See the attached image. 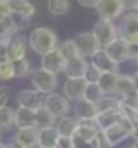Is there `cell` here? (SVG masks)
Instances as JSON below:
<instances>
[{
    "label": "cell",
    "instance_id": "1",
    "mask_svg": "<svg viewBox=\"0 0 138 148\" xmlns=\"http://www.w3.org/2000/svg\"><path fill=\"white\" fill-rule=\"evenodd\" d=\"M26 41H28V46L33 49V52H36L38 56H42L59 46V38H57L55 31L44 26L34 28L28 34Z\"/></svg>",
    "mask_w": 138,
    "mask_h": 148
},
{
    "label": "cell",
    "instance_id": "2",
    "mask_svg": "<svg viewBox=\"0 0 138 148\" xmlns=\"http://www.w3.org/2000/svg\"><path fill=\"white\" fill-rule=\"evenodd\" d=\"M101 135H102L104 145L107 148L117 147V145H120L124 140H127L132 135V122H130L128 117L122 116L117 124L101 130Z\"/></svg>",
    "mask_w": 138,
    "mask_h": 148
},
{
    "label": "cell",
    "instance_id": "3",
    "mask_svg": "<svg viewBox=\"0 0 138 148\" xmlns=\"http://www.w3.org/2000/svg\"><path fill=\"white\" fill-rule=\"evenodd\" d=\"M117 31L119 38L124 39L128 46L138 47V12H128L125 16H122Z\"/></svg>",
    "mask_w": 138,
    "mask_h": 148
},
{
    "label": "cell",
    "instance_id": "4",
    "mask_svg": "<svg viewBox=\"0 0 138 148\" xmlns=\"http://www.w3.org/2000/svg\"><path fill=\"white\" fill-rule=\"evenodd\" d=\"M31 83H33V88L38 90L39 93L49 95V93H54L57 90V86H59V78H57L55 73H52L49 70L36 69L31 73Z\"/></svg>",
    "mask_w": 138,
    "mask_h": 148
},
{
    "label": "cell",
    "instance_id": "5",
    "mask_svg": "<svg viewBox=\"0 0 138 148\" xmlns=\"http://www.w3.org/2000/svg\"><path fill=\"white\" fill-rule=\"evenodd\" d=\"M93 36L96 38V41L99 42L101 47H106L109 42H112L115 38H119V31H117V26L114 25L112 20H104V18H99L98 23L93 26Z\"/></svg>",
    "mask_w": 138,
    "mask_h": 148
},
{
    "label": "cell",
    "instance_id": "6",
    "mask_svg": "<svg viewBox=\"0 0 138 148\" xmlns=\"http://www.w3.org/2000/svg\"><path fill=\"white\" fill-rule=\"evenodd\" d=\"M42 106L47 109V111H51L57 119L62 117V116L70 114V111H72V104H70V101L67 99L64 95H57L55 91L49 93V95L44 98Z\"/></svg>",
    "mask_w": 138,
    "mask_h": 148
},
{
    "label": "cell",
    "instance_id": "7",
    "mask_svg": "<svg viewBox=\"0 0 138 148\" xmlns=\"http://www.w3.org/2000/svg\"><path fill=\"white\" fill-rule=\"evenodd\" d=\"M96 12H98V16L104 18V20H117L120 18L124 13V5H122V0H98L96 3Z\"/></svg>",
    "mask_w": 138,
    "mask_h": 148
},
{
    "label": "cell",
    "instance_id": "8",
    "mask_svg": "<svg viewBox=\"0 0 138 148\" xmlns=\"http://www.w3.org/2000/svg\"><path fill=\"white\" fill-rule=\"evenodd\" d=\"M65 57L62 56V52L59 51V47L52 49V51H49V52L42 54L41 56V69L44 70H49V72H52V73H62L65 69Z\"/></svg>",
    "mask_w": 138,
    "mask_h": 148
},
{
    "label": "cell",
    "instance_id": "9",
    "mask_svg": "<svg viewBox=\"0 0 138 148\" xmlns=\"http://www.w3.org/2000/svg\"><path fill=\"white\" fill-rule=\"evenodd\" d=\"M102 49L112 57L119 65H120L122 62L128 60V59H133V56H132V46H128V44L124 39H120V38H115L112 42H109L107 46L102 47Z\"/></svg>",
    "mask_w": 138,
    "mask_h": 148
},
{
    "label": "cell",
    "instance_id": "10",
    "mask_svg": "<svg viewBox=\"0 0 138 148\" xmlns=\"http://www.w3.org/2000/svg\"><path fill=\"white\" fill-rule=\"evenodd\" d=\"M75 44H77L80 56H83V57H91L96 51H99V49H101L99 42L96 41V38L93 36L91 31L77 34V36H75Z\"/></svg>",
    "mask_w": 138,
    "mask_h": 148
},
{
    "label": "cell",
    "instance_id": "11",
    "mask_svg": "<svg viewBox=\"0 0 138 148\" xmlns=\"http://www.w3.org/2000/svg\"><path fill=\"white\" fill-rule=\"evenodd\" d=\"M26 49H28L26 38L21 36L20 33H16L7 44V59H10L12 62L20 60V59L26 57Z\"/></svg>",
    "mask_w": 138,
    "mask_h": 148
},
{
    "label": "cell",
    "instance_id": "12",
    "mask_svg": "<svg viewBox=\"0 0 138 148\" xmlns=\"http://www.w3.org/2000/svg\"><path fill=\"white\" fill-rule=\"evenodd\" d=\"M85 88H86V80L83 77L78 78H68L64 85V96L68 101H78L83 99L85 95Z\"/></svg>",
    "mask_w": 138,
    "mask_h": 148
},
{
    "label": "cell",
    "instance_id": "13",
    "mask_svg": "<svg viewBox=\"0 0 138 148\" xmlns=\"http://www.w3.org/2000/svg\"><path fill=\"white\" fill-rule=\"evenodd\" d=\"M25 148H36L39 143V129L34 125L31 127H20L15 134V138Z\"/></svg>",
    "mask_w": 138,
    "mask_h": 148
},
{
    "label": "cell",
    "instance_id": "14",
    "mask_svg": "<svg viewBox=\"0 0 138 148\" xmlns=\"http://www.w3.org/2000/svg\"><path fill=\"white\" fill-rule=\"evenodd\" d=\"M89 59H91V64L94 67H98L101 72H117V73H119V64H117L102 47H101L99 51H96Z\"/></svg>",
    "mask_w": 138,
    "mask_h": 148
},
{
    "label": "cell",
    "instance_id": "15",
    "mask_svg": "<svg viewBox=\"0 0 138 148\" xmlns=\"http://www.w3.org/2000/svg\"><path fill=\"white\" fill-rule=\"evenodd\" d=\"M18 104L23 106V108H28V109H33L36 111L38 108H41L44 103V98H42V93H39L38 90H23V91L18 93Z\"/></svg>",
    "mask_w": 138,
    "mask_h": 148
},
{
    "label": "cell",
    "instance_id": "16",
    "mask_svg": "<svg viewBox=\"0 0 138 148\" xmlns=\"http://www.w3.org/2000/svg\"><path fill=\"white\" fill-rule=\"evenodd\" d=\"M86 65H88L86 57H83V56H77V57H72V59H67L64 73L67 75V78H78V77H83L85 70H86Z\"/></svg>",
    "mask_w": 138,
    "mask_h": 148
},
{
    "label": "cell",
    "instance_id": "17",
    "mask_svg": "<svg viewBox=\"0 0 138 148\" xmlns=\"http://www.w3.org/2000/svg\"><path fill=\"white\" fill-rule=\"evenodd\" d=\"M122 117V112L120 109H109V111H102V112H98L94 117V122L96 125H98V129L101 130H104V129H107V127L114 125V124H117V122L120 121Z\"/></svg>",
    "mask_w": 138,
    "mask_h": 148
},
{
    "label": "cell",
    "instance_id": "18",
    "mask_svg": "<svg viewBox=\"0 0 138 148\" xmlns=\"http://www.w3.org/2000/svg\"><path fill=\"white\" fill-rule=\"evenodd\" d=\"M55 130L59 135H64V137H72L75 132V129L78 127V119L75 116H62V117L57 119L55 122Z\"/></svg>",
    "mask_w": 138,
    "mask_h": 148
},
{
    "label": "cell",
    "instance_id": "19",
    "mask_svg": "<svg viewBox=\"0 0 138 148\" xmlns=\"http://www.w3.org/2000/svg\"><path fill=\"white\" fill-rule=\"evenodd\" d=\"M13 124L16 125V129L34 125V111L20 106V108L13 112Z\"/></svg>",
    "mask_w": 138,
    "mask_h": 148
},
{
    "label": "cell",
    "instance_id": "20",
    "mask_svg": "<svg viewBox=\"0 0 138 148\" xmlns=\"http://www.w3.org/2000/svg\"><path fill=\"white\" fill-rule=\"evenodd\" d=\"M55 122H57V117L51 111H47L44 106H41V108H38L34 111V127H38V129L54 127Z\"/></svg>",
    "mask_w": 138,
    "mask_h": 148
},
{
    "label": "cell",
    "instance_id": "21",
    "mask_svg": "<svg viewBox=\"0 0 138 148\" xmlns=\"http://www.w3.org/2000/svg\"><path fill=\"white\" fill-rule=\"evenodd\" d=\"M117 72H101L99 78H98V86L101 88V91L104 95H114L115 91V83H117Z\"/></svg>",
    "mask_w": 138,
    "mask_h": 148
},
{
    "label": "cell",
    "instance_id": "22",
    "mask_svg": "<svg viewBox=\"0 0 138 148\" xmlns=\"http://www.w3.org/2000/svg\"><path fill=\"white\" fill-rule=\"evenodd\" d=\"M77 106H75V117L78 121L81 119H94L96 114H98V109H96V104L89 103L86 99H78L75 101Z\"/></svg>",
    "mask_w": 138,
    "mask_h": 148
},
{
    "label": "cell",
    "instance_id": "23",
    "mask_svg": "<svg viewBox=\"0 0 138 148\" xmlns=\"http://www.w3.org/2000/svg\"><path fill=\"white\" fill-rule=\"evenodd\" d=\"M12 13H20L28 18H33L36 13V7L31 3L29 0H7Z\"/></svg>",
    "mask_w": 138,
    "mask_h": 148
},
{
    "label": "cell",
    "instance_id": "24",
    "mask_svg": "<svg viewBox=\"0 0 138 148\" xmlns=\"http://www.w3.org/2000/svg\"><path fill=\"white\" fill-rule=\"evenodd\" d=\"M57 138H59V134H57L55 127H46V129H39V143H38V147L55 148Z\"/></svg>",
    "mask_w": 138,
    "mask_h": 148
},
{
    "label": "cell",
    "instance_id": "25",
    "mask_svg": "<svg viewBox=\"0 0 138 148\" xmlns=\"http://www.w3.org/2000/svg\"><path fill=\"white\" fill-rule=\"evenodd\" d=\"M133 90H135L133 78L128 77V75H119V77H117V83H115V91H114L112 96H115L117 99H119L120 96L133 91Z\"/></svg>",
    "mask_w": 138,
    "mask_h": 148
},
{
    "label": "cell",
    "instance_id": "26",
    "mask_svg": "<svg viewBox=\"0 0 138 148\" xmlns=\"http://www.w3.org/2000/svg\"><path fill=\"white\" fill-rule=\"evenodd\" d=\"M70 0H47V10L54 16H65L70 12Z\"/></svg>",
    "mask_w": 138,
    "mask_h": 148
},
{
    "label": "cell",
    "instance_id": "27",
    "mask_svg": "<svg viewBox=\"0 0 138 148\" xmlns=\"http://www.w3.org/2000/svg\"><path fill=\"white\" fill-rule=\"evenodd\" d=\"M72 148H102V140L101 134L94 138H81L77 135H72Z\"/></svg>",
    "mask_w": 138,
    "mask_h": 148
},
{
    "label": "cell",
    "instance_id": "28",
    "mask_svg": "<svg viewBox=\"0 0 138 148\" xmlns=\"http://www.w3.org/2000/svg\"><path fill=\"white\" fill-rule=\"evenodd\" d=\"M13 72H15V78H26V77H31L33 73V67H31V62L23 57L20 60L13 62Z\"/></svg>",
    "mask_w": 138,
    "mask_h": 148
},
{
    "label": "cell",
    "instance_id": "29",
    "mask_svg": "<svg viewBox=\"0 0 138 148\" xmlns=\"http://www.w3.org/2000/svg\"><path fill=\"white\" fill-rule=\"evenodd\" d=\"M102 96H104V93L101 91V88L98 86V83H86L83 99H86V101H89V103H93V104H96Z\"/></svg>",
    "mask_w": 138,
    "mask_h": 148
},
{
    "label": "cell",
    "instance_id": "30",
    "mask_svg": "<svg viewBox=\"0 0 138 148\" xmlns=\"http://www.w3.org/2000/svg\"><path fill=\"white\" fill-rule=\"evenodd\" d=\"M13 112L8 106H2L0 108V130H10L15 124H13Z\"/></svg>",
    "mask_w": 138,
    "mask_h": 148
},
{
    "label": "cell",
    "instance_id": "31",
    "mask_svg": "<svg viewBox=\"0 0 138 148\" xmlns=\"http://www.w3.org/2000/svg\"><path fill=\"white\" fill-rule=\"evenodd\" d=\"M57 47H59V51L62 52V56L65 57V60H67V59H72V57L80 56L77 44H75V39H65L64 42H62L60 46H57Z\"/></svg>",
    "mask_w": 138,
    "mask_h": 148
},
{
    "label": "cell",
    "instance_id": "32",
    "mask_svg": "<svg viewBox=\"0 0 138 148\" xmlns=\"http://www.w3.org/2000/svg\"><path fill=\"white\" fill-rule=\"evenodd\" d=\"M15 78V72H13V62L10 59H0V82H7V80Z\"/></svg>",
    "mask_w": 138,
    "mask_h": 148
},
{
    "label": "cell",
    "instance_id": "33",
    "mask_svg": "<svg viewBox=\"0 0 138 148\" xmlns=\"http://www.w3.org/2000/svg\"><path fill=\"white\" fill-rule=\"evenodd\" d=\"M8 20H10L12 26L15 28V31H16V33H21L23 29H26V28H28V25H29V21H31V18L25 16V15H20V13H12Z\"/></svg>",
    "mask_w": 138,
    "mask_h": 148
},
{
    "label": "cell",
    "instance_id": "34",
    "mask_svg": "<svg viewBox=\"0 0 138 148\" xmlns=\"http://www.w3.org/2000/svg\"><path fill=\"white\" fill-rule=\"evenodd\" d=\"M15 34H16V31L12 26L10 20L0 21V44H8V41L12 39Z\"/></svg>",
    "mask_w": 138,
    "mask_h": 148
},
{
    "label": "cell",
    "instance_id": "35",
    "mask_svg": "<svg viewBox=\"0 0 138 148\" xmlns=\"http://www.w3.org/2000/svg\"><path fill=\"white\" fill-rule=\"evenodd\" d=\"M99 75H101V70L98 69V67H94L89 62V64L86 65L85 73H83V78L86 80V83H96V82H98V78H99Z\"/></svg>",
    "mask_w": 138,
    "mask_h": 148
},
{
    "label": "cell",
    "instance_id": "36",
    "mask_svg": "<svg viewBox=\"0 0 138 148\" xmlns=\"http://www.w3.org/2000/svg\"><path fill=\"white\" fill-rule=\"evenodd\" d=\"M12 15V10H10L7 0H2L0 2V21H7Z\"/></svg>",
    "mask_w": 138,
    "mask_h": 148
},
{
    "label": "cell",
    "instance_id": "37",
    "mask_svg": "<svg viewBox=\"0 0 138 148\" xmlns=\"http://www.w3.org/2000/svg\"><path fill=\"white\" fill-rule=\"evenodd\" d=\"M122 5H124V10H128V12H137L138 0H122Z\"/></svg>",
    "mask_w": 138,
    "mask_h": 148
},
{
    "label": "cell",
    "instance_id": "38",
    "mask_svg": "<svg viewBox=\"0 0 138 148\" xmlns=\"http://www.w3.org/2000/svg\"><path fill=\"white\" fill-rule=\"evenodd\" d=\"M8 103V90L7 88H0V108L7 106Z\"/></svg>",
    "mask_w": 138,
    "mask_h": 148
},
{
    "label": "cell",
    "instance_id": "39",
    "mask_svg": "<svg viewBox=\"0 0 138 148\" xmlns=\"http://www.w3.org/2000/svg\"><path fill=\"white\" fill-rule=\"evenodd\" d=\"M77 2L85 8H94L96 3H98V0H77Z\"/></svg>",
    "mask_w": 138,
    "mask_h": 148
},
{
    "label": "cell",
    "instance_id": "40",
    "mask_svg": "<svg viewBox=\"0 0 138 148\" xmlns=\"http://www.w3.org/2000/svg\"><path fill=\"white\" fill-rule=\"evenodd\" d=\"M7 57V44H0V59Z\"/></svg>",
    "mask_w": 138,
    "mask_h": 148
},
{
    "label": "cell",
    "instance_id": "41",
    "mask_svg": "<svg viewBox=\"0 0 138 148\" xmlns=\"http://www.w3.org/2000/svg\"><path fill=\"white\" fill-rule=\"evenodd\" d=\"M7 147H8V148H25L23 145H20V143H18L16 140H13V142H10V143L7 145Z\"/></svg>",
    "mask_w": 138,
    "mask_h": 148
},
{
    "label": "cell",
    "instance_id": "42",
    "mask_svg": "<svg viewBox=\"0 0 138 148\" xmlns=\"http://www.w3.org/2000/svg\"><path fill=\"white\" fill-rule=\"evenodd\" d=\"M132 78H133V85H135V90H137L138 91V72L137 73L133 75V77H132Z\"/></svg>",
    "mask_w": 138,
    "mask_h": 148
},
{
    "label": "cell",
    "instance_id": "43",
    "mask_svg": "<svg viewBox=\"0 0 138 148\" xmlns=\"http://www.w3.org/2000/svg\"><path fill=\"white\" fill-rule=\"evenodd\" d=\"M133 148H138V138H135V142H133V145H132Z\"/></svg>",
    "mask_w": 138,
    "mask_h": 148
},
{
    "label": "cell",
    "instance_id": "44",
    "mask_svg": "<svg viewBox=\"0 0 138 148\" xmlns=\"http://www.w3.org/2000/svg\"><path fill=\"white\" fill-rule=\"evenodd\" d=\"M0 148H8V147H7L5 143H2V142H0Z\"/></svg>",
    "mask_w": 138,
    "mask_h": 148
},
{
    "label": "cell",
    "instance_id": "45",
    "mask_svg": "<svg viewBox=\"0 0 138 148\" xmlns=\"http://www.w3.org/2000/svg\"><path fill=\"white\" fill-rule=\"evenodd\" d=\"M135 60H137V67H138V54H137V57H135Z\"/></svg>",
    "mask_w": 138,
    "mask_h": 148
},
{
    "label": "cell",
    "instance_id": "46",
    "mask_svg": "<svg viewBox=\"0 0 138 148\" xmlns=\"http://www.w3.org/2000/svg\"><path fill=\"white\" fill-rule=\"evenodd\" d=\"M36 148H47V147H36Z\"/></svg>",
    "mask_w": 138,
    "mask_h": 148
},
{
    "label": "cell",
    "instance_id": "47",
    "mask_svg": "<svg viewBox=\"0 0 138 148\" xmlns=\"http://www.w3.org/2000/svg\"><path fill=\"white\" fill-rule=\"evenodd\" d=\"M125 148H133V147H125Z\"/></svg>",
    "mask_w": 138,
    "mask_h": 148
},
{
    "label": "cell",
    "instance_id": "48",
    "mask_svg": "<svg viewBox=\"0 0 138 148\" xmlns=\"http://www.w3.org/2000/svg\"><path fill=\"white\" fill-rule=\"evenodd\" d=\"M137 12H138V5H137Z\"/></svg>",
    "mask_w": 138,
    "mask_h": 148
},
{
    "label": "cell",
    "instance_id": "49",
    "mask_svg": "<svg viewBox=\"0 0 138 148\" xmlns=\"http://www.w3.org/2000/svg\"><path fill=\"white\" fill-rule=\"evenodd\" d=\"M0 2H2V0H0Z\"/></svg>",
    "mask_w": 138,
    "mask_h": 148
}]
</instances>
